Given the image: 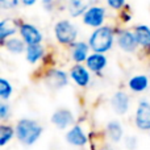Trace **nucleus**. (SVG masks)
<instances>
[{
	"label": "nucleus",
	"mask_w": 150,
	"mask_h": 150,
	"mask_svg": "<svg viewBox=\"0 0 150 150\" xmlns=\"http://www.w3.org/2000/svg\"><path fill=\"white\" fill-rule=\"evenodd\" d=\"M111 107L113 112H116L120 116H124L130 107V98L124 91H117L111 98Z\"/></svg>",
	"instance_id": "9d476101"
},
{
	"label": "nucleus",
	"mask_w": 150,
	"mask_h": 150,
	"mask_svg": "<svg viewBox=\"0 0 150 150\" xmlns=\"http://www.w3.org/2000/svg\"><path fill=\"white\" fill-rule=\"evenodd\" d=\"M78 28L75 24H73L70 20H59L54 25V36L55 40L61 45L66 46H73L78 38Z\"/></svg>",
	"instance_id": "7ed1b4c3"
},
{
	"label": "nucleus",
	"mask_w": 150,
	"mask_h": 150,
	"mask_svg": "<svg viewBox=\"0 0 150 150\" xmlns=\"http://www.w3.org/2000/svg\"><path fill=\"white\" fill-rule=\"evenodd\" d=\"M9 115H11V107L8 105L5 101L0 103V119H1V120H7Z\"/></svg>",
	"instance_id": "393cba45"
},
{
	"label": "nucleus",
	"mask_w": 150,
	"mask_h": 150,
	"mask_svg": "<svg viewBox=\"0 0 150 150\" xmlns=\"http://www.w3.org/2000/svg\"><path fill=\"white\" fill-rule=\"evenodd\" d=\"M21 21L17 20V18L13 17H7L3 18L0 21V40H1V44L4 41H7L8 38L13 37L18 30H20V25Z\"/></svg>",
	"instance_id": "9b49d317"
},
{
	"label": "nucleus",
	"mask_w": 150,
	"mask_h": 150,
	"mask_svg": "<svg viewBox=\"0 0 150 150\" xmlns=\"http://www.w3.org/2000/svg\"><path fill=\"white\" fill-rule=\"evenodd\" d=\"M134 124L140 130H150V103L141 100L134 113Z\"/></svg>",
	"instance_id": "0eeeda50"
},
{
	"label": "nucleus",
	"mask_w": 150,
	"mask_h": 150,
	"mask_svg": "<svg viewBox=\"0 0 150 150\" xmlns=\"http://www.w3.org/2000/svg\"><path fill=\"white\" fill-rule=\"evenodd\" d=\"M125 146H127L128 149L133 150L134 148H137V140H136L133 136H130V137H127V140H125Z\"/></svg>",
	"instance_id": "a878e982"
},
{
	"label": "nucleus",
	"mask_w": 150,
	"mask_h": 150,
	"mask_svg": "<svg viewBox=\"0 0 150 150\" xmlns=\"http://www.w3.org/2000/svg\"><path fill=\"white\" fill-rule=\"evenodd\" d=\"M13 88L12 84L9 83V80H7L5 78H0V98L3 101L8 100L12 96Z\"/></svg>",
	"instance_id": "5701e85b"
},
{
	"label": "nucleus",
	"mask_w": 150,
	"mask_h": 150,
	"mask_svg": "<svg viewBox=\"0 0 150 150\" xmlns=\"http://www.w3.org/2000/svg\"><path fill=\"white\" fill-rule=\"evenodd\" d=\"M90 49L91 47H90V45H88V42H84V41L75 42L73 46H70L71 59H73L76 65H82V62H86L87 58L90 57V54H88Z\"/></svg>",
	"instance_id": "4468645a"
},
{
	"label": "nucleus",
	"mask_w": 150,
	"mask_h": 150,
	"mask_svg": "<svg viewBox=\"0 0 150 150\" xmlns=\"http://www.w3.org/2000/svg\"><path fill=\"white\" fill-rule=\"evenodd\" d=\"M93 5L92 3L90 1H80V0H71V1L67 3V11L70 13L71 17H79V16L84 15L87 12V9Z\"/></svg>",
	"instance_id": "6ab92c4d"
},
{
	"label": "nucleus",
	"mask_w": 150,
	"mask_h": 150,
	"mask_svg": "<svg viewBox=\"0 0 150 150\" xmlns=\"http://www.w3.org/2000/svg\"><path fill=\"white\" fill-rule=\"evenodd\" d=\"M128 87H129L130 91L136 93H140V92H144V91L148 90L149 87V78L148 75H134L129 79L128 82Z\"/></svg>",
	"instance_id": "a211bd4d"
},
{
	"label": "nucleus",
	"mask_w": 150,
	"mask_h": 150,
	"mask_svg": "<svg viewBox=\"0 0 150 150\" xmlns=\"http://www.w3.org/2000/svg\"><path fill=\"white\" fill-rule=\"evenodd\" d=\"M107 66V57L104 54H99V53H92L86 61V67L92 73L100 75L101 71L105 69Z\"/></svg>",
	"instance_id": "2eb2a0df"
},
{
	"label": "nucleus",
	"mask_w": 150,
	"mask_h": 150,
	"mask_svg": "<svg viewBox=\"0 0 150 150\" xmlns=\"http://www.w3.org/2000/svg\"><path fill=\"white\" fill-rule=\"evenodd\" d=\"M70 75L71 80L78 86V87H87L91 82V74L86 66L83 65H74L70 69Z\"/></svg>",
	"instance_id": "f8f14e48"
},
{
	"label": "nucleus",
	"mask_w": 150,
	"mask_h": 150,
	"mask_svg": "<svg viewBox=\"0 0 150 150\" xmlns=\"http://www.w3.org/2000/svg\"><path fill=\"white\" fill-rule=\"evenodd\" d=\"M18 34L23 38V41L26 44V46L29 45H41L44 36H42L41 30L37 28L36 25L29 23H23L20 25V30Z\"/></svg>",
	"instance_id": "39448f33"
},
{
	"label": "nucleus",
	"mask_w": 150,
	"mask_h": 150,
	"mask_svg": "<svg viewBox=\"0 0 150 150\" xmlns=\"http://www.w3.org/2000/svg\"><path fill=\"white\" fill-rule=\"evenodd\" d=\"M75 117L73 112L67 108H59L52 115V122L59 130L67 129L69 127H74Z\"/></svg>",
	"instance_id": "1a4fd4ad"
},
{
	"label": "nucleus",
	"mask_w": 150,
	"mask_h": 150,
	"mask_svg": "<svg viewBox=\"0 0 150 150\" xmlns=\"http://www.w3.org/2000/svg\"><path fill=\"white\" fill-rule=\"evenodd\" d=\"M1 45L12 54H21L26 50V44L23 41L21 37H11L7 41L3 42Z\"/></svg>",
	"instance_id": "aec40b11"
},
{
	"label": "nucleus",
	"mask_w": 150,
	"mask_h": 150,
	"mask_svg": "<svg viewBox=\"0 0 150 150\" xmlns=\"http://www.w3.org/2000/svg\"><path fill=\"white\" fill-rule=\"evenodd\" d=\"M21 4L23 5H33V4H36V1H34V0H32V1H21Z\"/></svg>",
	"instance_id": "bb28decb"
},
{
	"label": "nucleus",
	"mask_w": 150,
	"mask_h": 150,
	"mask_svg": "<svg viewBox=\"0 0 150 150\" xmlns=\"http://www.w3.org/2000/svg\"><path fill=\"white\" fill-rule=\"evenodd\" d=\"M13 136H16L15 128L7 124L0 125V146H5L13 138Z\"/></svg>",
	"instance_id": "4be33fe9"
},
{
	"label": "nucleus",
	"mask_w": 150,
	"mask_h": 150,
	"mask_svg": "<svg viewBox=\"0 0 150 150\" xmlns=\"http://www.w3.org/2000/svg\"><path fill=\"white\" fill-rule=\"evenodd\" d=\"M107 5L113 8L115 11H121L122 8H125L128 4L124 1V0H108V1H107Z\"/></svg>",
	"instance_id": "b1692460"
},
{
	"label": "nucleus",
	"mask_w": 150,
	"mask_h": 150,
	"mask_svg": "<svg viewBox=\"0 0 150 150\" xmlns=\"http://www.w3.org/2000/svg\"><path fill=\"white\" fill-rule=\"evenodd\" d=\"M100 150H113V149H112L109 145H104V146H103V148H101Z\"/></svg>",
	"instance_id": "cd10ccee"
},
{
	"label": "nucleus",
	"mask_w": 150,
	"mask_h": 150,
	"mask_svg": "<svg viewBox=\"0 0 150 150\" xmlns=\"http://www.w3.org/2000/svg\"><path fill=\"white\" fill-rule=\"evenodd\" d=\"M137 40L138 46L144 49H150V26L148 25H137L133 30Z\"/></svg>",
	"instance_id": "f3484780"
},
{
	"label": "nucleus",
	"mask_w": 150,
	"mask_h": 150,
	"mask_svg": "<svg viewBox=\"0 0 150 150\" xmlns=\"http://www.w3.org/2000/svg\"><path fill=\"white\" fill-rule=\"evenodd\" d=\"M105 16H107V12L104 7H101V5H91L87 9V12L83 15L82 20L84 25L98 29L103 26Z\"/></svg>",
	"instance_id": "20e7f679"
},
{
	"label": "nucleus",
	"mask_w": 150,
	"mask_h": 150,
	"mask_svg": "<svg viewBox=\"0 0 150 150\" xmlns=\"http://www.w3.org/2000/svg\"><path fill=\"white\" fill-rule=\"evenodd\" d=\"M105 133L112 142H120L122 140V136H124L122 127L120 124V121H117V120H111L105 125Z\"/></svg>",
	"instance_id": "dca6fc26"
},
{
	"label": "nucleus",
	"mask_w": 150,
	"mask_h": 150,
	"mask_svg": "<svg viewBox=\"0 0 150 150\" xmlns=\"http://www.w3.org/2000/svg\"><path fill=\"white\" fill-rule=\"evenodd\" d=\"M69 75L61 69H50L45 74V83L53 90H59L69 84Z\"/></svg>",
	"instance_id": "423d86ee"
},
{
	"label": "nucleus",
	"mask_w": 150,
	"mask_h": 150,
	"mask_svg": "<svg viewBox=\"0 0 150 150\" xmlns=\"http://www.w3.org/2000/svg\"><path fill=\"white\" fill-rule=\"evenodd\" d=\"M115 34L116 30L109 25H103L101 28L93 29V32L88 37V45L91 50L99 54L111 50L115 42Z\"/></svg>",
	"instance_id": "f257e3e1"
},
{
	"label": "nucleus",
	"mask_w": 150,
	"mask_h": 150,
	"mask_svg": "<svg viewBox=\"0 0 150 150\" xmlns=\"http://www.w3.org/2000/svg\"><path fill=\"white\" fill-rule=\"evenodd\" d=\"M66 141H67L70 145L78 146V148H83V146L87 144L88 138L86 132L83 130V128L79 124H75L74 127H71L70 129L66 133Z\"/></svg>",
	"instance_id": "ddd939ff"
},
{
	"label": "nucleus",
	"mask_w": 150,
	"mask_h": 150,
	"mask_svg": "<svg viewBox=\"0 0 150 150\" xmlns=\"http://www.w3.org/2000/svg\"><path fill=\"white\" fill-rule=\"evenodd\" d=\"M44 54H45V49L42 45H29V46H26L25 58L30 65H34L40 59H42Z\"/></svg>",
	"instance_id": "412c9836"
},
{
	"label": "nucleus",
	"mask_w": 150,
	"mask_h": 150,
	"mask_svg": "<svg viewBox=\"0 0 150 150\" xmlns=\"http://www.w3.org/2000/svg\"><path fill=\"white\" fill-rule=\"evenodd\" d=\"M16 130V137L21 144L26 146L33 145L34 142L38 141V138L41 137L44 128L36 121V120L30 119H21L17 121L15 127Z\"/></svg>",
	"instance_id": "f03ea898"
},
{
	"label": "nucleus",
	"mask_w": 150,
	"mask_h": 150,
	"mask_svg": "<svg viewBox=\"0 0 150 150\" xmlns=\"http://www.w3.org/2000/svg\"><path fill=\"white\" fill-rule=\"evenodd\" d=\"M117 45L125 53H134L138 47L134 33L128 29H121L117 32Z\"/></svg>",
	"instance_id": "6e6552de"
}]
</instances>
